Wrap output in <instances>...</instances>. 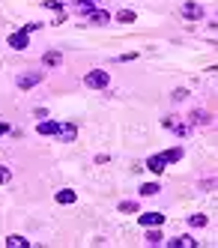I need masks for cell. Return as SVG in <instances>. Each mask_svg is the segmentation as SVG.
Returning <instances> with one entry per match:
<instances>
[{
	"label": "cell",
	"mask_w": 218,
	"mask_h": 248,
	"mask_svg": "<svg viewBox=\"0 0 218 248\" xmlns=\"http://www.w3.org/2000/svg\"><path fill=\"white\" fill-rule=\"evenodd\" d=\"M84 84L93 87V90H105V87L111 84V75H108L105 69H90V72L84 75Z\"/></svg>",
	"instance_id": "6da1fadb"
},
{
	"label": "cell",
	"mask_w": 218,
	"mask_h": 248,
	"mask_svg": "<svg viewBox=\"0 0 218 248\" xmlns=\"http://www.w3.org/2000/svg\"><path fill=\"white\" fill-rule=\"evenodd\" d=\"M42 72H21L15 78V84H18V90H30V87H36V84H42Z\"/></svg>",
	"instance_id": "7a4b0ae2"
},
{
	"label": "cell",
	"mask_w": 218,
	"mask_h": 248,
	"mask_svg": "<svg viewBox=\"0 0 218 248\" xmlns=\"http://www.w3.org/2000/svg\"><path fill=\"white\" fill-rule=\"evenodd\" d=\"M179 12H183V18H188V21H201L203 18V6L194 3V0H186V3L179 6Z\"/></svg>",
	"instance_id": "3957f363"
},
{
	"label": "cell",
	"mask_w": 218,
	"mask_h": 248,
	"mask_svg": "<svg viewBox=\"0 0 218 248\" xmlns=\"http://www.w3.org/2000/svg\"><path fill=\"white\" fill-rule=\"evenodd\" d=\"M9 48H15V51H24V48H30V33H24V30H15V33H9Z\"/></svg>",
	"instance_id": "277c9868"
},
{
	"label": "cell",
	"mask_w": 218,
	"mask_h": 248,
	"mask_svg": "<svg viewBox=\"0 0 218 248\" xmlns=\"http://www.w3.org/2000/svg\"><path fill=\"white\" fill-rule=\"evenodd\" d=\"M60 129H63L60 120H42L39 126H36V132H39V135H60Z\"/></svg>",
	"instance_id": "5b68a950"
},
{
	"label": "cell",
	"mask_w": 218,
	"mask_h": 248,
	"mask_svg": "<svg viewBox=\"0 0 218 248\" xmlns=\"http://www.w3.org/2000/svg\"><path fill=\"white\" fill-rule=\"evenodd\" d=\"M138 221L143 227H161L165 224V216H161V212H143V216H138Z\"/></svg>",
	"instance_id": "8992f818"
},
{
	"label": "cell",
	"mask_w": 218,
	"mask_h": 248,
	"mask_svg": "<svg viewBox=\"0 0 218 248\" xmlns=\"http://www.w3.org/2000/svg\"><path fill=\"white\" fill-rule=\"evenodd\" d=\"M147 170H153V173H165V170H168V158L161 155V153H158V155H150V158H147Z\"/></svg>",
	"instance_id": "52a82bcc"
},
{
	"label": "cell",
	"mask_w": 218,
	"mask_h": 248,
	"mask_svg": "<svg viewBox=\"0 0 218 248\" xmlns=\"http://www.w3.org/2000/svg\"><path fill=\"white\" fill-rule=\"evenodd\" d=\"M84 18L90 24H108V21H111V12H108V9H93V12H87Z\"/></svg>",
	"instance_id": "ba28073f"
},
{
	"label": "cell",
	"mask_w": 218,
	"mask_h": 248,
	"mask_svg": "<svg viewBox=\"0 0 218 248\" xmlns=\"http://www.w3.org/2000/svg\"><path fill=\"white\" fill-rule=\"evenodd\" d=\"M168 245H171V248H197V239H191L188 233H183V236L168 239Z\"/></svg>",
	"instance_id": "9c48e42d"
},
{
	"label": "cell",
	"mask_w": 218,
	"mask_h": 248,
	"mask_svg": "<svg viewBox=\"0 0 218 248\" xmlns=\"http://www.w3.org/2000/svg\"><path fill=\"white\" fill-rule=\"evenodd\" d=\"M57 138H63L66 144H72V140L78 138V126H75V123H63V129H60V135H57Z\"/></svg>",
	"instance_id": "30bf717a"
},
{
	"label": "cell",
	"mask_w": 218,
	"mask_h": 248,
	"mask_svg": "<svg viewBox=\"0 0 218 248\" xmlns=\"http://www.w3.org/2000/svg\"><path fill=\"white\" fill-rule=\"evenodd\" d=\"M75 201H78V191H72V188H60L57 191V203H66L69 206V203H75Z\"/></svg>",
	"instance_id": "8fae6325"
},
{
	"label": "cell",
	"mask_w": 218,
	"mask_h": 248,
	"mask_svg": "<svg viewBox=\"0 0 218 248\" xmlns=\"http://www.w3.org/2000/svg\"><path fill=\"white\" fill-rule=\"evenodd\" d=\"M6 248H30V239L12 233V236H6Z\"/></svg>",
	"instance_id": "7c38bea8"
},
{
	"label": "cell",
	"mask_w": 218,
	"mask_h": 248,
	"mask_svg": "<svg viewBox=\"0 0 218 248\" xmlns=\"http://www.w3.org/2000/svg\"><path fill=\"white\" fill-rule=\"evenodd\" d=\"M42 63H45V66H60V63H63V54H60V51H45Z\"/></svg>",
	"instance_id": "4fadbf2b"
},
{
	"label": "cell",
	"mask_w": 218,
	"mask_h": 248,
	"mask_svg": "<svg viewBox=\"0 0 218 248\" xmlns=\"http://www.w3.org/2000/svg\"><path fill=\"white\" fill-rule=\"evenodd\" d=\"M165 129H171V132H176V135H188V126H183V123H173V120H165Z\"/></svg>",
	"instance_id": "5bb4252c"
},
{
	"label": "cell",
	"mask_w": 218,
	"mask_h": 248,
	"mask_svg": "<svg viewBox=\"0 0 218 248\" xmlns=\"http://www.w3.org/2000/svg\"><path fill=\"white\" fill-rule=\"evenodd\" d=\"M161 155L168 158V165H171V162H179V158H183V147H171V150H165Z\"/></svg>",
	"instance_id": "9a60e30c"
},
{
	"label": "cell",
	"mask_w": 218,
	"mask_h": 248,
	"mask_svg": "<svg viewBox=\"0 0 218 248\" xmlns=\"http://www.w3.org/2000/svg\"><path fill=\"white\" fill-rule=\"evenodd\" d=\"M135 18H138V15H135L132 9H120V12H117V21H120V24H132Z\"/></svg>",
	"instance_id": "2e32d148"
},
{
	"label": "cell",
	"mask_w": 218,
	"mask_h": 248,
	"mask_svg": "<svg viewBox=\"0 0 218 248\" xmlns=\"http://www.w3.org/2000/svg\"><path fill=\"white\" fill-rule=\"evenodd\" d=\"M161 191V186L158 183H147V186H140V194L143 198H153V194H158Z\"/></svg>",
	"instance_id": "e0dca14e"
},
{
	"label": "cell",
	"mask_w": 218,
	"mask_h": 248,
	"mask_svg": "<svg viewBox=\"0 0 218 248\" xmlns=\"http://www.w3.org/2000/svg\"><path fill=\"white\" fill-rule=\"evenodd\" d=\"M143 239H147V245H161V242H165V236H161L156 227H153V230H150V233L143 236Z\"/></svg>",
	"instance_id": "ac0fdd59"
},
{
	"label": "cell",
	"mask_w": 218,
	"mask_h": 248,
	"mask_svg": "<svg viewBox=\"0 0 218 248\" xmlns=\"http://www.w3.org/2000/svg\"><path fill=\"white\" fill-rule=\"evenodd\" d=\"M45 6H48L51 12H57V21H63V18H66V12H63V6L57 3V0H45Z\"/></svg>",
	"instance_id": "d6986e66"
},
{
	"label": "cell",
	"mask_w": 218,
	"mask_h": 248,
	"mask_svg": "<svg viewBox=\"0 0 218 248\" xmlns=\"http://www.w3.org/2000/svg\"><path fill=\"white\" fill-rule=\"evenodd\" d=\"M191 123H194V126H206V123H209V114L194 111V114H191Z\"/></svg>",
	"instance_id": "ffe728a7"
},
{
	"label": "cell",
	"mask_w": 218,
	"mask_h": 248,
	"mask_svg": "<svg viewBox=\"0 0 218 248\" xmlns=\"http://www.w3.org/2000/svg\"><path fill=\"white\" fill-rule=\"evenodd\" d=\"M188 224L191 227H203L206 224V216H201V212H197V216H188Z\"/></svg>",
	"instance_id": "44dd1931"
},
{
	"label": "cell",
	"mask_w": 218,
	"mask_h": 248,
	"mask_svg": "<svg viewBox=\"0 0 218 248\" xmlns=\"http://www.w3.org/2000/svg\"><path fill=\"white\" fill-rule=\"evenodd\" d=\"M75 12H78V15H87V12H93V3H84V0H78V3H75Z\"/></svg>",
	"instance_id": "7402d4cb"
},
{
	"label": "cell",
	"mask_w": 218,
	"mask_h": 248,
	"mask_svg": "<svg viewBox=\"0 0 218 248\" xmlns=\"http://www.w3.org/2000/svg\"><path fill=\"white\" fill-rule=\"evenodd\" d=\"M120 212H138V203L135 201H123L120 203Z\"/></svg>",
	"instance_id": "603a6c76"
},
{
	"label": "cell",
	"mask_w": 218,
	"mask_h": 248,
	"mask_svg": "<svg viewBox=\"0 0 218 248\" xmlns=\"http://www.w3.org/2000/svg\"><path fill=\"white\" fill-rule=\"evenodd\" d=\"M12 180V173H9V168H3V165H0V186H6Z\"/></svg>",
	"instance_id": "cb8c5ba5"
},
{
	"label": "cell",
	"mask_w": 218,
	"mask_h": 248,
	"mask_svg": "<svg viewBox=\"0 0 218 248\" xmlns=\"http://www.w3.org/2000/svg\"><path fill=\"white\" fill-rule=\"evenodd\" d=\"M188 96V90H173V102H183Z\"/></svg>",
	"instance_id": "d4e9b609"
},
{
	"label": "cell",
	"mask_w": 218,
	"mask_h": 248,
	"mask_svg": "<svg viewBox=\"0 0 218 248\" xmlns=\"http://www.w3.org/2000/svg\"><path fill=\"white\" fill-rule=\"evenodd\" d=\"M39 27H42V24H39V21H33V24H24V27H21V30H24V33H33V30H39Z\"/></svg>",
	"instance_id": "484cf974"
},
{
	"label": "cell",
	"mask_w": 218,
	"mask_h": 248,
	"mask_svg": "<svg viewBox=\"0 0 218 248\" xmlns=\"http://www.w3.org/2000/svg\"><path fill=\"white\" fill-rule=\"evenodd\" d=\"M9 132V123H0V135H6Z\"/></svg>",
	"instance_id": "4316f807"
}]
</instances>
